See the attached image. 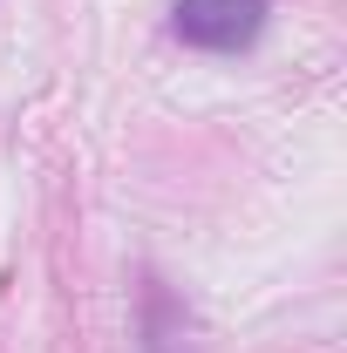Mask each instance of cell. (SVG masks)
I'll return each mask as SVG.
<instances>
[{"instance_id": "1", "label": "cell", "mask_w": 347, "mask_h": 353, "mask_svg": "<svg viewBox=\"0 0 347 353\" xmlns=\"http://www.w3.org/2000/svg\"><path fill=\"white\" fill-rule=\"evenodd\" d=\"M259 21L265 0H177V34L191 48H218V54L245 48L259 34Z\"/></svg>"}]
</instances>
